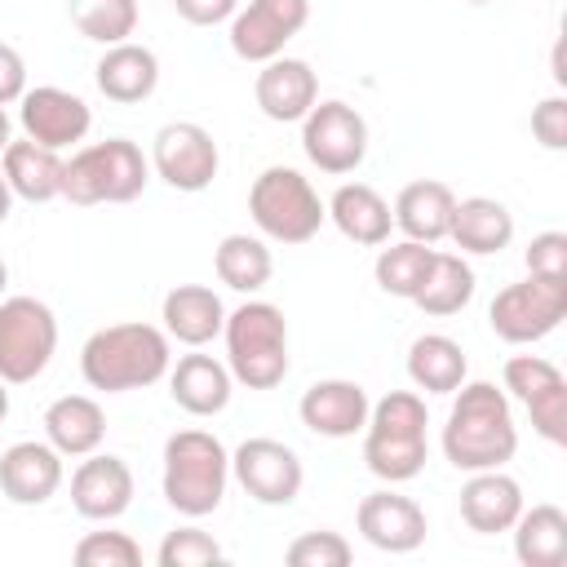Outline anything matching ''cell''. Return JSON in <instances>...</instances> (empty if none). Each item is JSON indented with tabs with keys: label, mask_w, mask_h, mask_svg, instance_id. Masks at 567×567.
I'll list each match as a JSON object with an SVG mask.
<instances>
[{
	"label": "cell",
	"mask_w": 567,
	"mask_h": 567,
	"mask_svg": "<svg viewBox=\"0 0 567 567\" xmlns=\"http://www.w3.org/2000/svg\"><path fill=\"white\" fill-rule=\"evenodd\" d=\"M0 173H4L9 190L27 204H49L62 195V155L31 137L9 142L0 151Z\"/></svg>",
	"instance_id": "27"
},
{
	"label": "cell",
	"mask_w": 567,
	"mask_h": 567,
	"mask_svg": "<svg viewBox=\"0 0 567 567\" xmlns=\"http://www.w3.org/2000/svg\"><path fill=\"white\" fill-rule=\"evenodd\" d=\"M558 381H567V377H563V368L549 363L545 354H514V359H505V390H509L518 403L536 399L540 390H549V385H558Z\"/></svg>",
	"instance_id": "37"
},
{
	"label": "cell",
	"mask_w": 567,
	"mask_h": 567,
	"mask_svg": "<svg viewBox=\"0 0 567 567\" xmlns=\"http://www.w3.org/2000/svg\"><path fill=\"white\" fill-rule=\"evenodd\" d=\"M22 93H27V62H22V53L13 44L0 40V106L18 102Z\"/></svg>",
	"instance_id": "42"
},
{
	"label": "cell",
	"mask_w": 567,
	"mask_h": 567,
	"mask_svg": "<svg viewBox=\"0 0 567 567\" xmlns=\"http://www.w3.org/2000/svg\"><path fill=\"white\" fill-rule=\"evenodd\" d=\"M226 368L248 390H275L288 377V319L275 301H244L221 323Z\"/></svg>",
	"instance_id": "6"
},
{
	"label": "cell",
	"mask_w": 567,
	"mask_h": 567,
	"mask_svg": "<svg viewBox=\"0 0 567 567\" xmlns=\"http://www.w3.org/2000/svg\"><path fill=\"white\" fill-rule=\"evenodd\" d=\"M425 399L416 390H390L381 403H372L363 425V465L381 483H408L425 470L430 439H425Z\"/></svg>",
	"instance_id": "3"
},
{
	"label": "cell",
	"mask_w": 567,
	"mask_h": 567,
	"mask_svg": "<svg viewBox=\"0 0 567 567\" xmlns=\"http://www.w3.org/2000/svg\"><path fill=\"white\" fill-rule=\"evenodd\" d=\"M452 208H456V195L447 182H434V177H421V182H408L394 199V226L403 230V239H421V244H439L447 239V226H452Z\"/></svg>",
	"instance_id": "25"
},
{
	"label": "cell",
	"mask_w": 567,
	"mask_h": 567,
	"mask_svg": "<svg viewBox=\"0 0 567 567\" xmlns=\"http://www.w3.org/2000/svg\"><path fill=\"white\" fill-rule=\"evenodd\" d=\"M80 567H137L142 563V545L128 532H89L75 554Z\"/></svg>",
	"instance_id": "36"
},
{
	"label": "cell",
	"mask_w": 567,
	"mask_h": 567,
	"mask_svg": "<svg viewBox=\"0 0 567 567\" xmlns=\"http://www.w3.org/2000/svg\"><path fill=\"white\" fill-rule=\"evenodd\" d=\"M248 213H252L257 230L275 244H310L319 235V226L328 221V204L319 199L310 177L288 164H270L252 177Z\"/></svg>",
	"instance_id": "7"
},
{
	"label": "cell",
	"mask_w": 567,
	"mask_h": 567,
	"mask_svg": "<svg viewBox=\"0 0 567 567\" xmlns=\"http://www.w3.org/2000/svg\"><path fill=\"white\" fill-rule=\"evenodd\" d=\"M230 483V452L208 430H177L164 443V501L182 518H204L221 505Z\"/></svg>",
	"instance_id": "4"
},
{
	"label": "cell",
	"mask_w": 567,
	"mask_h": 567,
	"mask_svg": "<svg viewBox=\"0 0 567 567\" xmlns=\"http://www.w3.org/2000/svg\"><path fill=\"white\" fill-rule=\"evenodd\" d=\"M465 4H487V0H465Z\"/></svg>",
	"instance_id": "48"
},
{
	"label": "cell",
	"mask_w": 567,
	"mask_h": 567,
	"mask_svg": "<svg viewBox=\"0 0 567 567\" xmlns=\"http://www.w3.org/2000/svg\"><path fill=\"white\" fill-rule=\"evenodd\" d=\"M354 527H359V536H363L372 549H381V554H412V549L425 545L430 518H425V509H421L412 496L381 487V492H368V496L359 501Z\"/></svg>",
	"instance_id": "15"
},
{
	"label": "cell",
	"mask_w": 567,
	"mask_h": 567,
	"mask_svg": "<svg viewBox=\"0 0 567 567\" xmlns=\"http://www.w3.org/2000/svg\"><path fill=\"white\" fill-rule=\"evenodd\" d=\"M151 168L173 186V190H208L217 168H221V151L213 142V133L195 120H173L155 133L151 142Z\"/></svg>",
	"instance_id": "11"
},
{
	"label": "cell",
	"mask_w": 567,
	"mask_h": 567,
	"mask_svg": "<svg viewBox=\"0 0 567 567\" xmlns=\"http://www.w3.org/2000/svg\"><path fill=\"white\" fill-rule=\"evenodd\" d=\"M71 505L80 518H93V523L120 518L133 505V470L124 465V456L89 452L71 474Z\"/></svg>",
	"instance_id": "16"
},
{
	"label": "cell",
	"mask_w": 567,
	"mask_h": 567,
	"mask_svg": "<svg viewBox=\"0 0 567 567\" xmlns=\"http://www.w3.org/2000/svg\"><path fill=\"white\" fill-rule=\"evenodd\" d=\"M350 540L341 536V532H301L288 549H284V558L292 563V567H346L350 563Z\"/></svg>",
	"instance_id": "38"
},
{
	"label": "cell",
	"mask_w": 567,
	"mask_h": 567,
	"mask_svg": "<svg viewBox=\"0 0 567 567\" xmlns=\"http://www.w3.org/2000/svg\"><path fill=\"white\" fill-rule=\"evenodd\" d=\"M155 563L159 567H208V563H221V545L204 527H173L159 540Z\"/></svg>",
	"instance_id": "35"
},
{
	"label": "cell",
	"mask_w": 567,
	"mask_h": 567,
	"mask_svg": "<svg viewBox=\"0 0 567 567\" xmlns=\"http://www.w3.org/2000/svg\"><path fill=\"white\" fill-rule=\"evenodd\" d=\"M66 13L93 44H120L137 31V0H66Z\"/></svg>",
	"instance_id": "34"
},
{
	"label": "cell",
	"mask_w": 567,
	"mask_h": 567,
	"mask_svg": "<svg viewBox=\"0 0 567 567\" xmlns=\"http://www.w3.org/2000/svg\"><path fill=\"white\" fill-rule=\"evenodd\" d=\"M301 151L319 173L346 177L368 155V120L350 102H315L301 120Z\"/></svg>",
	"instance_id": "10"
},
{
	"label": "cell",
	"mask_w": 567,
	"mask_h": 567,
	"mask_svg": "<svg viewBox=\"0 0 567 567\" xmlns=\"http://www.w3.org/2000/svg\"><path fill=\"white\" fill-rule=\"evenodd\" d=\"M563 319H567V279H545V275H527L523 284L501 288L487 306L492 332L509 346H532L549 337Z\"/></svg>",
	"instance_id": "9"
},
{
	"label": "cell",
	"mask_w": 567,
	"mask_h": 567,
	"mask_svg": "<svg viewBox=\"0 0 567 567\" xmlns=\"http://www.w3.org/2000/svg\"><path fill=\"white\" fill-rule=\"evenodd\" d=\"M62 487V452L44 439H22L0 452V492L13 505H44Z\"/></svg>",
	"instance_id": "19"
},
{
	"label": "cell",
	"mask_w": 567,
	"mask_h": 567,
	"mask_svg": "<svg viewBox=\"0 0 567 567\" xmlns=\"http://www.w3.org/2000/svg\"><path fill=\"white\" fill-rule=\"evenodd\" d=\"M368 412H372V399L359 381H346V377H328V381H315L301 403H297V416L310 434L319 439H350L368 425Z\"/></svg>",
	"instance_id": "17"
},
{
	"label": "cell",
	"mask_w": 567,
	"mask_h": 567,
	"mask_svg": "<svg viewBox=\"0 0 567 567\" xmlns=\"http://www.w3.org/2000/svg\"><path fill=\"white\" fill-rule=\"evenodd\" d=\"M465 372H470L465 350L447 332H421L408 346V377L425 394H452L465 381Z\"/></svg>",
	"instance_id": "30"
},
{
	"label": "cell",
	"mask_w": 567,
	"mask_h": 567,
	"mask_svg": "<svg viewBox=\"0 0 567 567\" xmlns=\"http://www.w3.org/2000/svg\"><path fill=\"white\" fill-rule=\"evenodd\" d=\"M93 80H97L102 97H111L120 106H133V102H146L155 93L159 58L137 40H120V44H106V53L93 66Z\"/></svg>",
	"instance_id": "21"
},
{
	"label": "cell",
	"mask_w": 567,
	"mask_h": 567,
	"mask_svg": "<svg viewBox=\"0 0 567 567\" xmlns=\"http://www.w3.org/2000/svg\"><path fill=\"white\" fill-rule=\"evenodd\" d=\"M18 124L31 142L49 146V151H66L75 142H84L93 111L80 93L58 89V84H35L18 97Z\"/></svg>",
	"instance_id": "14"
},
{
	"label": "cell",
	"mask_w": 567,
	"mask_h": 567,
	"mask_svg": "<svg viewBox=\"0 0 567 567\" xmlns=\"http://www.w3.org/2000/svg\"><path fill=\"white\" fill-rule=\"evenodd\" d=\"M44 439L62 456H89L106 439V412L89 394H62L44 408Z\"/></svg>",
	"instance_id": "28"
},
{
	"label": "cell",
	"mask_w": 567,
	"mask_h": 567,
	"mask_svg": "<svg viewBox=\"0 0 567 567\" xmlns=\"http://www.w3.org/2000/svg\"><path fill=\"white\" fill-rule=\"evenodd\" d=\"M9 208H13V190H9V182H4V173H0V221L9 217Z\"/></svg>",
	"instance_id": "43"
},
{
	"label": "cell",
	"mask_w": 567,
	"mask_h": 567,
	"mask_svg": "<svg viewBox=\"0 0 567 567\" xmlns=\"http://www.w3.org/2000/svg\"><path fill=\"white\" fill-rule=\"evenodd\" d=\"M554 80H558V84H567V71H563V44L554 49Z\"/></svg>",
	"instance_id": "45"
},
{
	"label": "cell",
	"mask_w": 567,
	"mask_h": 567,
	"mask_svg": "<svg viewBox=\"0 0 567 567\" xmlns=\"http://www.w3.org/2000/svg\"><path fill=\"white\" fill-rule=\"evenodd\" d=\"M4 284H9V266H4V252H0V297H4Z\"/></svg>",
	"instance_id": "47"
},
{
	"label": "cell",
	"mask_w": 567,
	"mask_h": 567,
	"mask_svg": "<svg viewBox=\"0 0 567 567\" xmlns=\"http://www.w3.org/2000/svg\"><path fill=\"white\" fill-rule=\"evenodd\" d=\"M58 350V319L35 297H0V381H35Z\"/></svg>",
	"instance_id": "8"
},
{
	"label": "cell",
	"mask_w": 567,
	"mask_h": 567,
	"mask_svg": "<svg viewBox=\"0 0 567 567\" xmlns=\"http://www.w3.org/2000/svg\"><path fill=\"white\" fill-rule=\"evenodd\" d=\"M168 332L142 319L128 323H106L97 328L84 350H80V372L93 390L102 394H128V390H146L159 377H168Z\"/></svg>",
	"instance_id": "2"
},
{
	"label": "cell",
	"mask_w": 567,
	"mask_h": 567,
	"mask_svg": "<svg viewBox=\"0 0 567 567\" xmlns=\"http://www.w3.org/2000/svg\"><path fill=\"white\" fill-rule=\"evenodd\" d=\"M447 239H452L461 252L492 257V252L509 248V239H514V213H509L501 199H492V195L456 199V208H452V226H447Z\"/></svg>",
	"instance_id": "26"
},
{
	"label": "cell",
	"mask_w": 567,
	"mask_h": 567,
	"mask_svg": "<svg viewBox=\"0 0 567 567\" xmlns=\"http://www.w3.org/2000/svg\"><path fill=\"white\" fill-rule=\"evenodd\" d=\"M230 474L239 478V487L257 501V505H292L301 483H306V470H301V456L279 443V439H244L235 452H230Z\"/></svg>",
	"instance_id": "12"
},
{
	"label": "cell",
	"mask_w": 567,
	"mask_h": 567,
	"mask_svg": "<svg viewBox=\"0 0 567 567\" xmlns=\"http://www.w3.org/2000/svg\"><path fill=\"white\" fill-rule=\"evenodd\" d=\"M177 18L190 22V27H217V22H230L239 0H173Z\"/></svg>",
	"instance_id": "41"
},
{
	"label": "cell",
	"mask_w": 567,
	"mask_h": 567,
	"mask_svg": "<svg viewBox=\"0 0 567 567\" xmlns=\"http://www.w3.org/2000/svg\"><path fill=\"white\" fill-rule=\"evenodd\" d=\"M514 558L523 567H563L567 563V514L558 505H523L514 518Z\"/></svg>",
	"instance_id": "29"
},
{
	"label": "cell",
	"mask_w": 567,
	"mask_h": 567,
	"mask_svg": "<svg viewBox=\"0 0 567 567\" xmlns=\"http://www.w3.org/2000/svg\"><path fill=\"white\" fill-rule=\"evenodd\" d=\"M252 97H257V106H261L266 120H275V124H297V120H306V111L319 102V75L310 71V62L279 53V58L261 62L257 84H252Z\"/></svg>",
	"instance_id": "18"
},
{
	"label": "cell",
	"mask_w": 567,
	"mask_h": 567,
	"mask_svg": "<svg viewBox=\"0 0 567 567\" xmlns=\"http://www.w3.org/2000/svg\"><path fill=\"white\" fill-rule=\"evenodd\" d=\"M430 261H434V244H421V239H399V244H390V239H385V248L377 252V266H372L377 288L390 292V297L412 301L416 288L425 284Z\"/></svg>",
	"instance_id": "33"
},
{
	"label": "cell",
	"mask_w": 567,
	"mask_h": 567,
	"mask_svg": "<svg viewBox=\"0 0 567 567\" xmlns=\"http://www.w3.org/2000/svg\"><path fill=\"white\" fill-rule=\"evenodd\" d=\"M213 270H217V279H221L226 288H235V292H261V288L270 284V275H275V257H270L266 239L235 230V235H226V239L217 244Z\"/></svg>",
	"instance_id": "32"
},
{
	"label": "cell",
	"mask_w": 567,
	"mask_h": 567,
	"mask_svg": "<svg viewBox=\"0 0 567 567\" xmlns=\"http://www.w3.org/2000/svg\"><path fill=\"white\" fill-rule=\"evenodd\" d=\"M474 301V270L461 252H439L434 248V261L425 270V284L416 288L412 306L434 315V319H447V315H461L465 306Z\"/></svg>",
	"instance_id": "31"
},
{
	"label": "cell",
	"mask_w": 567,
	"mask_h": 567,
	"mask_svg": "<svg viewBox=\"0 0 567 567\" xmlns=\"http://www.w3.org/2000/svg\"><path fill=\"white\" fill-rule=\"evenodd\" d=\"M310 22V0H248L230 18V49L244 62H270Z\"/></svg>",
	"instance_id": "13"
},
{
	"label": "cell",
	"mask_w": 567,
	"mask_h": 567,
	"mask_svg": "<svg viewBox=\"0 0 567 567\" xmlns=\"http://www.w3.org/2000/svg\"><path fill=\"white\" fill-rule=\"evenodd\" d=\"M9 416V390H4V381H0V421Z\"/></svg>",
	"instance_id": "46"
},
{
	"label": "cell",
	"mask_w": 567,
	"mask_h": 567,
	"mask_svg": "<svg viewBox=\"0 0 567 567\" xmlns=\"http://www.w3.org/2000/svg\"><path fill=\"white\" fill-rule=\"evenodd\" d=\"M13 142V128H9V115H4V106H0V151Z\"/></svg>",
	"instance_id": "44"
},
{
	"label": "cell",
	"mask_w": 567,
	"mask_h": 567,
	"mask_svg": "<svg viewBox=\"0 0 567 567\" xmlns=\"http://www.w3.org/2000/svg\"><path fill=\"white\" fill-rule=\"evenodd\" d=\"M452 412L443 425V456L474 474V470H501L518 452V425L509 394L492 381H461L452 390Z\"/></svg>",
	"instance_id": "1"
},
{
	"label": "cell",
	"mask_w": 567,
	"mask_h": 567,
	"mask_svg": "<svg viewBox=\"0 0 567 567\" xmlns=\"http://www.w3.org/2000/svg\"><path fill=\"white\" fill-rule=\"evenodd\" d=\"M532 137L545 151H567V97L563 93L532 106Z\"/></svg>",
	"instance_id": "39"
},
{
	"label": "cell",
	"mask_w": 567,
	"mask_h": 567,
	"mask_svg": "<svg viewBox=\"0 0 567 567\" xmlns=\"http://www.w3.org/2000/svg\"><path fill=\"white\" fill-rule=\"evenodd\" d=\"M523 514V487L505 470H474L461 487V518L478 536L509 532L514 518Z\"/></svg>",
	"instance_id": "20"
},
{
	"label": "cell",
	"mask_w": 567,
	"mask_h": 567,
	"mask_svg": "<svg viewBox=\"0 0 567 567\" xmlns=\"http://www.w3.org/2000/svg\"><path fill=\"white\" fill-rule=\"evenodd\" d=\"M230 368L213 354H182L177 363H168V394L182 412L190 416H217L230 403Z\"/></svg>",
	"instance_id": "22"
},
{
	"label": "cell",
	"mask_w": 567,
	"mask_h": 567,
	"mask_svg": "<svg viewBox=\"0 0 567 567\" xmlns=\"http://www.w3.org/2000/svg\"><path fill=\"white\" fill-rule=\"evenodd\" d=\"M328 217L346 239L368 244V248H381L390 239V226H394V213H390L385 195L368 182H341L328 199Z\"/></svg>",
	"instance_id": "24"
},
{
	"label": "cell",
	"mask_w": 567,
	"mask_h": 567,
	"mask_svg": "<svg viewBox=\"0 0 567 567\" xmlns=\"http://www.w3.org/2000/svg\"><path fill=\"white\" fill-rule=\"evenodd\" d=\"M527 275L567 279V235L563 230H540L527 244Z\"/></svg>",
	"instance_id": "40"
},
{
	"label": "cell",
	"mask_w": 567,
	"mask_h": 567,
	"mask_svg": "<svg viewBox=\"0 0 567 567\" xmlns=\"http://www.w3.org/2000/svg\"><path fill=\"white\" fill-rule=\"evenodd\" d=\"M159 319H164L168 341H182V346L199 350V346H208V341L221 332L226 306H221V297H217L208 284H177V288L164 297Z\"/></svg>",
	"instance_id": "23"
},
{
	"label": "cell",
	"mask_w": 567,
	"mask_h": 567,
	"mask_svg": "<svg viewBox=\"0 0 567 567\" xmlns=\"http://www.w3.org/2000/svg\"><path fill=\"white\" fill-rule=\"evenodd\" d=\"M151 159L128 137H106L93 146H80L71 159H62V199L93 208V204H128L146 190Z\"/></svg>",
	"instance_id": "5"
}]
</instances>
